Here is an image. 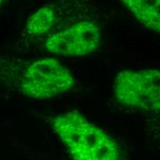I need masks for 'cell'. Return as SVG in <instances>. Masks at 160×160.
<instances>
[{
  "mask_svg": "<svg viewBox=\"0 0 160 160\" xmlns=\"http://www.w3.org/2000/svg\"><path fill=\"white\" fill-rule=\"evenodd\" d=\"M56 20L55 8L51 5L42 6L28 18L22 36L27 39H33L46 35L54 27Z\"/></svg>",
  "mask_w": 160,
  "mask_h": 160,
  "instance_id": "6",
  "label": "cell"
},
{
  "mask_svg": "<svg viewBox=\"0 0 160 160\" xmlns=\"http://www.w3.org/2000/svg\"><path fill=\"white\" fill-rule=\"evenodd\" d=\"M51 126L72 160H127L112 135L78 111L56 115Z\"/></svg>",
  "mask_w": 160,
  "mask_h": 160,
  "instance_id": "2",
  "label": "cell"
},
{
  "mask_svg": "<svg viewBox=\"0 0 160 160\" xmlns=\"http://www.w3.org/2000/svg\"><path fill=\"white\" fill-rule=\"evenodd\" d=\"M129 12L149 31L160 34V0H120Z\"/></svg>",
  "mask_w": 160,
  "mask_h": 160,
  "instance_id": "5",
  "label": "cell"
},
{
  "mask_svg": "<svg viewBox=\"0 0 160 160\" xmlns=\"http://www.w3.org/2000/svg\"><path fill=\"white\" fill-rule=\"evenodd\" d=\"M101 41L102 32L96 22L80 20L50 34L44 48L56 56L84 57L96 52Z\"/></svg>",
  "mask_w": 160,
  "mask_h": 160,
  "instance_id": "4",
  "label": "cell"
},
{
  "mask_svg": "<svg viewBox=\"0 0 160 160\" xmlns=\"http://www.w3.org/2000/svg\"><path fill=\"white\" fill-rule=\"evenodd\" d=\"M0 84L27 98L44 100L71 91L76 78L53 57L29 61L0 58Z\"/></svg>",
  "mask_w": 160,
  "mask_h": 160,
  "instance_id": "1",
  "label": "cell"
},
{
  "mask_svg": "<svg viewBox=\"0 0 160 160\" xmlns=\"http://www.w3.org/2000/svg\"><path fill=\"white\" fill-rule=\"evenodd\" d=\"M4 1H5V0H0V8L2 7V5H3V3H4Z\"/></svg>",
  "mask_w": 160,
  "mask_h": 160,
  "instance_id": "7",
  "label": "cell"
},
{
  "mask_svg": "<svg viewBox=\"0 0 160 160\" xmlns=\"http://www.w3.org/2000/svg\"><path fill=\"white\" fill-rule=\"evenodd\" d=\"M112 93L122 106L144 112H160V69H123L117 73Z\"/></svg>",
  "mask_w": 160,
  "mask_h": 160,
  "instance_id": "3",
  "label": "cell"
}]
</instances>
